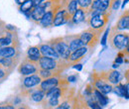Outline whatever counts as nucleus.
Instances as JSON below:
<instances>
[{"instance_id": "f257e3e1", "label": "nucleus", "mask_w": 129, "mask_h": 109, "mask_svg": "<svg viewBox=\"0 0 129 109\" xmlns=\"http://www.w3.org/2000/svg\"><path fill=\"white\" fill-rule=\"evenodd\" d=\"M50 46H52L53 49L56 51V53L58 54V56L60 57L61 60H68L69 56L71 55V51L69 45L67 43V41L64 40V38H56L54 40H52L49 43Z\"/></svg>"}, {"instance_id": "ddd939ff", "label": "nucleus", "mask_w": 129, "mask_h": 109, "mask_svg": "<svg viewBox=\"0 0 129 109\" xmlns=\"http://www.w3.org/2000/svg\"><path fill=\"white\" fill-rule=\"evenodd\" d=\"M42 81V78L39 77V75H30L27 78H24L23 80V84L25 87L27 88H31L34 86H37L40 84V82Z\"/></svg>"}, {"instance_id": "f3484780", "label": "nucleus", "mask_w": 129, "mask_h": 109, "mask_svg": "<svg viewBox=\"0 0 129 109\" xmlns=\"http://www.w3.org/2000/svg\"><path fill=\"white\" fill-rule=\"evenodd\" d=\"M27 59L34 62H38L39 59L41 58V52L39 47H30L27 50Z\"/></svg>"}, {"instance_id": "ea45409f", "label": "nucleus", "mask_w": 129, "mask_h": 109, "mask_svg": "<svg viewBox=\"0 0 129 109\" xmlns=\"http://www.w3.org/2000/svg\"><path fill=\"white\" fill-rule=\"evenodd\" d=\"M128 3V0H123V3H122V5H121V8L122 9H124L125 8V5Z\"/></svg>"}, {"instance_id": "f03ea898", "label": "nucleus", "mask_w": 129, "mask_h": 109, "mask_svg": "<svg viewBox=\"0 0 129 109\" xmlns=\"http://www.w3.org/2000/svg\"><path fill=\"white\" fill-rule=\"evenodd\" d=\"M110 46L111 48L118 50V51H122V50H126V52H128V41L129 37L128 34L125 33H112L110 34Z\"/></svg>"}, {"instance_id": "4468645a", "label": "nucleus", "mask_w": 129, "mask_h": 109, "mask_svg": "<svg viewBox=\"0 0 129 109\" xmlns=\"http://www.w3.org/2000/svg\"><path fill=\"white\" fill-rule=\"evenodd\" d=\"M40 49V52H41V55L45 56V57H49V58H52V59H55V60H59L60 57L58 56V54L56 53V51L53 49L52 46H50L49 44H44V45H41Z\"/></svg>"}, {"instance_id": "4c0bfd02", "label": "nucleus", "mask_w": 129, "mask_h": 109, "mask_svg": "<svg viewBox=\"0 0 129 109\" xmlns=\"http://www.w3.org/2000/svg\"><path fill=\"white\" fill-rule=\"evenodd\" d=\"M6 76V70L2 68V66L0 65V78H3Z\"/></svg>"}, {"instance_id": "412c9836", "label": "nucleus", "mask_w": 129, "mask_h": 109, "mask_svg": "<svg viewBox=\"0 0 129 109\" xmlns=\"http://www.w3.org/2000/svg\"><path fill=\"white\" fill-rule=\"evenodd\" d=\"M16 55V49L10 46L1 47L0 46V57L3 58H12Z\"/></svg>"}, {"instance_id": "79ce46f5", "label": "nucleus", "mask_w": 129, "mask_h": 109, "mask_svg": "<svg viewBox=\"0 0 129 109\" xmlns=\"http://www.w3.org/2000/svg\"><path fill=\"white\" fill-rule=\"evenodd\" d=\"M112 67L113 68H118V67H119V64L116 63V62H114V63L112 64Z\"/></svg>"}, {"instance_id": "473e14b6", "label": "nucleus", "mask_w": 129, "mask_h": 109, "mask_svg": "<svg viewBox=\"0 0 129 109\" xmlns=\"http://www.w3.org/2000/svg\"><path fill=\"white\" fill-rule=\"evenodd\" d=\"M120 3H121V1L120 0H114L113 2L110 3V7H111V9L112 10H118L119 9V7H120Z\"/></svg>"}, {"instance_id": "9b49d317", "label": "nucleus", "mask_w": 129, "mask_h": 109, "mask_svg": "<svg viewBox=\"0 0 129 109\" xmlns=\"http://www.w3.org/2000/svg\"><path fill=\"white\" fill-rule=\"evenodd\" d=\"M112 91L116 95H118L119 97H123L125 99L129 98V85L128 83L126 84H122V83H118L116 84V86L112 88Z\"/></svg>"}, {"instance_id": "c9c22d12", "label": "nucleus", "mask_w": 129, "mask_h": 109, "mask_svg": "<svg viewBox=\"0 0 129 109\" xmlns=\"http://www.w3.org/2000/svg\"><path fill=\"white\" fill-rule=\"evenodd\" d=\"M73 68H75V69H78L79 71H81V69H82V65H81V63H76V62H75V64L73 65Z\"/></svg>"}, {"instance_id": "dca6fc26", "label": "nucleus", "mask_w": 129, "mask_h": 109, "mask_svg": "<svg viewBox=\"0 0 129 109\" xmlns=\"http://www.w3.org/2000/svg\"><path fill=\"white\" fill-rule=\"evenodd\" d=\"M46 12V8H44L43 6L41 5H37V6H34L31 10V18L33 20H35L36 22H39L42 17L44 16Z\"/></svg>"}, {"instance_id": "1a4fd4ad", "label": "nucleus", "mask_w": 129, "mask_h": 109, "mask_svg": "<svg viewBox=\"0 0 129 109\" xmlns=\"http://www.w3.org/2000/svg\"><path fill=\"white\" fill-rule=\"evenodd\" d=\"M88 52V47L86 46H82V47L79 48L78 50L74 51L71 53V55L68 58V62L70 63H74V62H78L80 60L82 59V57Z\"/></svg>"}, {"instance_id": "a19ab883", "label": "nucleus", "mask_w": 129, "mask_h": 109, "mask_svg": "<svg viewBox=\"0 0 129 109\" xmlns=\"http://www.w3.org/2000/svg\"><path fill=\"white\" fill-rule=\"evenodd\" d=\"M15 1H16V3L18 4V5H21V4H22V3H24L26 0H15Z\"/></svg>"}, {"instance_id": "20e7f679", "label": "nucleus", "mask_w": 129, "mask_h": 109, "mask_svg": "<svg viewBox=\"0 0 129 109\" xmlns=\"http://www.w3.org/2000/svg\"><path fill=\"white\" fill-rule=\"evenodd\" d=\"M59 60H55V59H52V58H49V57L42 56L38 61L39 67L44 68V69H49V70H54L57 74H59V69H58L59 66H60L59 62H58Z\"/></svg>"}, {"instance_id": "4be33fe9", "label": "nucleus", "mask_w": 129, "mask_h": 109, "mask_svg": "<svg viewBox=\"0 0 129 109\" xmlns=\"http://www.w3.org/2000/svg\"><path fill=\"white\" fill-rule=\"evenodd\" d=\"M93 95L95 96L97 102L100 104V106H101V107H102V106L107 105V103L109 102V99L105 96V94L101 93V92H100V91H98L97 89H93Z\"/></svg>"}, {"instance_id": "c756f323", "label": "nucleus", "mask_w": 129, "mask_h": 109, "mask_svg": "<svg viewBox=\"0 0 129 109\" xmlns=\"http://www.w3.org/2000/svg\"><path fill=\"white\" fill-rule=\"evenodd\" d=\"M77 2H78V5H79L81 8L86 10V9L89 8V6H90L92 0H77Z\"/></svg>"}, {"instance_id": "0eeeda50", "label": "nucleus", "mask_w": 129, "mask_h": 109, "mask_svg": "<svg viewBox=\"0 0 129 109\" xmlns=\"http://www.w3.org/2000/svg\"><path fill=\"white\" fill-rule=\"evenodd\" d=\"M72 16L68 13L67 10H59L56 11V13L54 14V20H53V26L58 27V26H62L66 24Z\"/></svg>"}, {"instance_id": "a878e982", "label": "nucleus", "mask_w": 129, "mask_h": 109, "mask_svg": "<svg viewBox=\"0 0 129 109\" xmlns=\"http://www.w3.org/2000/svg\"><path fill=\"white\" fill-rule=\"evenodd\" d=\"M12 43H13L12 35H11V33H9V32H7V36H5V37H1V38H0V46H1V47L10 46Z\"/></svg>"}, {"instance_id": "bb28decb", "label": "nucleus", "mask_w": 129, "mask_h": 109, "mask_svg": "<svg viewBox=\"0 0 129 109\" xmlns=\"http://www.w3.org/2000/svg\"><path fill=\"white\" fill-rule=\"evenodd\" d=\"M78 6H79V5H78L77 0H70V2L68 3V7H67L68 13L72 16L76 12V10L78 9Z\"/></svg>"}, {"instance_id": "5701e85b", "label": "nucleus", "mask_w": 129, "mask_h": 109, "mask_svg": "<svg viewBox=\"0 0 129 109\" xmlns=\"http://www.w3.org/2000/svg\"><path fill=\"white\" fill-rule=\"evenodd\" d=\"M68 45H69V48H70V51H71V52H74V51L78 50L79 48L84 46V45L81 43V40H80L79 36L74 37V38H73V39L68 43Z\"/></svg>"}, {"instance_id": "72a5a7b5", "label": "nucleus", "mask_w": 129, "mask_h": 109, "mask_svg": "<svg viewBox=\"0 0 129 109\" xmlns=\"http://www.w3.org/2000/svg\"><path fill=\"white\" fill-rule=\"evenodd\" d=\"M123 58H124V54L120 52V53L117 55L116 59H115V62L118 63V64H121V63L123 62Z\"/></svg>"}, {"instance_id": "b1692460", "label": "nucleus", "mask_w": 129, "mask_h": 109, "mask_svg": "<svg viewBox=\"0 0 129 109\" xmlns=\"http://www.w3.org/2000/svg\"><path fill=\"white\" fill-rule=\"evenodd\" d=\"M33 7H34V4H33L32 0H26L24 3H22L20 5V11L24 14L29 13V12H31Z\"/></svg>"}, {"instance_id": "2eb2a0df", "label": "nucleus", "mask_w": 129, "mask_h": 109, "mask_svg": "<svg viewBox=\"0 0 129 109\" xmlns=\"http://www.w3.org/2000/svg\"><path fill=\"white\" fill-rule=\"evenodd\" d=\"M115 29L119 30V31H123V30H128L129 28V12L126 11L123 15L121 16L118 20V22L116 23V27H114Z\"/></svg>"}, {"instance_id": "39448f33", "label": "nucleus", "mask_w": 129, "mask_h": 109, "mask_svg": "<svg viewBox=\"0 0 129 109\" xmlns=\"http://www.w3.org/2000/svg\"><path fill=\"white\" fill-rule=\"evenodd\" d=\"M108 20V14L105 12L98 13L95 15H92L91 18L89 19V26L92 29H102V27L107 23Z\"/></svg>"}, {"instance_id": "e433bc0d", "label": "nucleus", "mask_w": 129, "mask_h": 109, "mask_svg": "<svg viewBox=\"0 0 129 109\" xmlns=\"http://www.w3.org/2000/svg\"><path fill=\"white\" fill-rule=\"evenodd\" d=\"M67 80H68V82H75V81H77V77L76 76H70Z\"/></svg>"}, {"instance_id": "423d86ee", "label": "nucleus", "mask_w": 129, "mask_h": 109, "mask_svg": "<svg viewBox=\"0 0 129 109\" xmlns=\"http://www.w3.org/2000/svg\"><path fill=\"white\" fill-rule=\"evenodd\" d=\"M38 62H34L32 61H30L29 59L24 60L22 63L19 65L18 70L22 76H30L35 74L36 71H38L39 66H37Z\"/></svg>"}, {"instance_id": "aec40b11", "label": "nucleus", "mask_w": 129, "mask_h": 109, "mask_svg": "<svg viewBox=\"0 0 129 109\" xmlns=\"http://www.w3.org/2000/svg\"><path fill=\"white\" fill-rule=\"evenodd\" d=\"M30 92H31V99L34 102L41 103V102L44 101V99H45V91L42 90L41 88H39V89H32Z\"/></svg>"}, {"instance_id": "6ab92c4d", "label": "nucleus", "mask_w": 129, "mask_h": 109, "mask_svg": "<svg viewBox=\"0 0 129 109\" xmlns=\"http://www.w3.org/2000/svg\"><path fill=\"white\" fill-rule=\"evenodd\" d=\"M85 11H84V9H82V8H78L77 10H76V12L72 15V21H73V23L74 24H80L81 22H83L84 20H85Z\"/></svg>"}, {"instance_id": "2f4dec72", "label": "nucleus", "mask_w": 129, "mask_h": 109, "mask_svg": "<svg viewBox=\"0 0 129 109\" xmlns=\"http://www.w3.org/2000/svg\"><path fill=\"white\" fill-rule=\"evenodd\" d=\"M109 32H110V29H109V28H106V30L103 33V36L101 37V40H100L101 46H106V42H107V38H108Z\"/></svg>"}, {"instance_id": "58836bf2", "label": "nucleus", "mask_w": 129, "mask_h": 109, "mask_svg": "<svg viewBox=\"0 0 129 109\" xmlns=\"http://www.w3.org/2000/svg\"><path fill=\"white\" fill-rule=\"evenodd\" d=\"M43 1H45V0H32L33 4H34V6H37V5H40Z\"/></svg>"}, {"instance_id": "9d476101", "label": "nucleus", "mask_w": 129, "mask_h": 109, "mask_svg": "<svg viewBox=\"0 0 129 109\" xmlns=\"http://www.w3.org/2000/svg\"><path fill=\"white\" fill-rule=\"evenodd\" d=\"M93 85H94L95 89H97L98 91H100L101 93L105 94V95L112 92V85L105 82V80L102 78H95Z\"/></svg>"}, {"instance_id": "a211bd4d", "label": "nucleus", "mask_w": 129, "mask_h": 109, "mask_svg": "<svg viewBox=\"0 0 129 109\" xmlns=\"http://www.w3.org/2000/svg\"><path fill=\"white\" fill-rule=\"evenodd\" d=\"M54 14L55 12L53 10H49L46 11L44 16L42 17V19L39 21L41 23V25L43 27H50L53 25V20H54Z\"/></svg>"}, {"instance_id": "7ed1b4c3", "label": "nucleus", "mask_w": 129, "mask_h": 109, "mask_svg": "<svg viewBox=\"0 0 129 109\" xmlns=\"http://www.w3.org/2000/svg\"><path fill=\"white\" fill-rule=\"evenodd\" d=\"M100 29H92L91 27L87 30H85L84 32H82L81 35L79 36L80 40L81 41V43L86 46V47H90V48H94L96 46L97 42H98V34L100 33L99 32Z\"/></svg>"}, {"instance_id": "7c9ffc66", "label": "nucleus", "mask_w": 129, "mask_h": 109, "mask_svg": "<svg viewBox=\"0 0 129 109\" xmlns=\"http://www.w3.org/2000/svg\"><path fill=\"white\" fill-rule=\"evenodd\" d=\"M47 99H48L49 107H56L57 105H59V102H60V98L59 97L53 96V97H50V98H47Z\"/></svg>"}, {"instance_id": "c85d7f7f", "label": "nucleus", "mask_w": 129, "mask_h": 109, "mask_svg": "<svg viewBox=\"0 0 129 109\" xmlns=\"http://www.w3.org/2000/svg\"><path fill=\"white\" fill-rule=\"evenodd\" d=\"M98 3H99V10L101 12H105L108 9V7H110L111 0H98Z\"/></svg>"}, {"instance_id": "f704fd0d", "label": "nucleus", "mask_w": 129, "mask_h": 109, "mask_svg": "<svg viewBox=\"0 0 129 109\" xmlns=\"http://www.w3.org/2000/svg\"><path fill=\"white\" fill-rule=\"evenodd\" d=\"M58 108L60 109H69V108H72V106H71V104H70V102H63V103H61L59 106H58Z\"/></svg>"}, {"instance_id": "393cba45", "label": "nucleus", "mask_w": 129, "mask_h": 109, "mask_svg": "<svg viewBox=\"0 0 129 109\" xmlns=\"http://www.w3.org/2000/svg\"><path fill=\"white\" fill-rule=\"evenodd\" d=\"M38 75L39 77L42 78V79H45V78H48L50 77H53V76H57L55 74H57L56 71L54 70H49V69H44V68H39L38 69Z\"/></svg>"}, {"instance_id": "cd10ccee", "label": "nucleus", "mask_w": 129, "mask_h": 109, "mask_svg": "<svg viewBox=\"0 0 129 109\" xmlns=\"http://www.w3.org/2000/svg\"><path fill=\"white\" fill-rule=\"evenodd\" d=\"M0 65H2L3 67H6V68H9L11 66H13V60L12 58H3L1 57L0 58Z\"/></svg>"}, {"instance_id": "6e6552de", "label": "nucleus", "mask_w": 129, "mask_h": 109, "mask_svg": "<svg viewBox=\"0 0 129 109\" xmlns=\"http://www.w3.org/2000/svg\"><path fill=\"white\" fill-rule=\"evenodd\" d=\"M60 84H61V79L57 76H53V77L43 79L40 82V88L46 92L48 89L52 88V87H55V86H58Z\"/></svg>"}, {"instance_id": "f8f14e48", "label": "nucleus", "mask_w": 129, "mask_h": 109, "mask_svg": "<svg viewBox=\"0 0 129 109\" xmlns=\"http://www.w3.org/2000/svg\"><path fill=\"white\" fill-rule=\"evenodd\" d=\"M121 74L117 70H110V71H106L105 76L102 79H104L105 81H109L111 84H118L121 80Z\"/></svg>"}]
</instances>
